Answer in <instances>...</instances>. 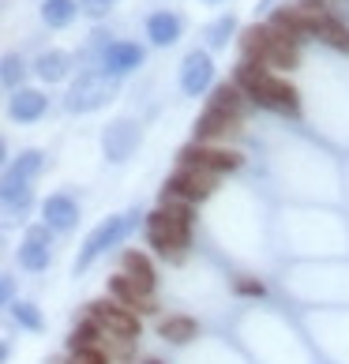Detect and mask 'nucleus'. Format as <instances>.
Wrapping results in <instances>:
<instances>
[{"instance_id": "1", "label": "nucleus", "mask_w": 349, "mask_h": 364, "mask_svg": "<svg viewBox=\"0 0 349 364\" xmlns=\"http://www.w3.org/2000/svg\"><path fill=\"white\" fill-rule=\"evenodd\" d=\"M143 233H146V245L162 255V259L181 263L188 245H192V207L177 203V199H166V203H158L146 214Z\"/></svg>"}, {"instance_id": "2", "label": "nucleus", "mask_w": 349, "mask_h": 364, "mask_svg": "<svg viewBox=\"0 0 349 364\" xmlns=\"http://www.w3.org/2000/svg\"><path fill=\"white\" fill-rule=\"evenodd\" d=\"M139 225H146V214H139V207H131L128 214H113V218L98 222V225L87 233L83 248H79V255H75V274H83L87 267H94L105 252L117 248L124 237H131Z\"/></svg>"}, {"instance_id": "3", "label": "nucleus", "mask_w": 349, "mask_h": 364, "mask_svg": "<svg viewBox=\"0 0 349 364\" xmlns=\"http://www.w3.org/2000/svg\"><path fill=\"white\" fill-rule=\"evenodd\" d=\"M113 94H117V75L102 72V68H87V72H79V79L72 83L64 105H68V113H94V109H102V105H109Z\"/></svg>"}, {"instance_id": "4", "label": "nucleus", "mask_w": 349, "mask_h": 364, "mask_svg": "<svg viewBox=\"0 0 349 364\" xmlns=\"http://www.w3.org/2000/svg\"><path fill=\"white\" fill-rule=\"evenodd\" d=\"M181 169H199V173H210V177H225V173H237L245 166V158L237 151H225V146H207V143H184L177 151Z\"/></svg>"}, {"instance_id": "5", "label": "nucleus", "mask_w": 349, "mask_h": 364, "mask_svg": "<svg viewBox=\"0 0 349 364\" xmlns=\"http://www.w3.org/2000/svg\"><path fill=\"white\" fill-rule=\"evenodd\" d=\"M214 188H218V177H210V173H199V169H177L173 177H166L162 184V199L158 203H166V199H177V203H203V199L214 196Z\"/></svg>"}, {"instance_id": "6", "label": "nucleus", "mask_w": 349, "mask_h": 364, "mask_svg": "<svg viewBox=\"0 0 349 364\" xmlns=\"http://www.w3.org/2000/svg\"><path fill=\"white\" fill-rule=\"evenodd\" d=\"M87 316L98 319V327L105 334H117V338H139V316L131 312V308L117 304L113 296H102V301H90L87 304Z\"/></svg>"}, {"instance_id": "7", "label": "nucleus", "mask_w": 349, "mask_h": 364, "mask_svg": "<svg viewBox=\"0 0 349 364\" xmlns=\"http://www.w3.org/2000/svg\"><path fill=\"white\" fill-rule=\"evenodd\" d=\"M248 102L259 105V109H271V113H286V117L301 113V94H297V87H293L289 79H281V75H271L256 94H248Z\"/></svg>"}, {"instance_id": "8", "label": "nucleus", "mask_w": 349, "mask_h": 364, "mask_svg": "<svg viewBox=\"0 0 349 364\" xmlns=\"http://www.w3.org/2000/svg\"><path fill=\"white\" fill-rule=\"evenodd\" d=\"M49 263H53V229L45 222H38L26 229L23 245H19V267L31 274H42L49 271Z\"/></svg>"}, {"instance_id": "9", "label": "nucleus", "mask_w": 349, "mask_h": 364, "mask_svg": "<svg viewBox=\"0 0 349 364\" xmlns=\"http://www.w3.org/2000/svg\"><path fill=\"white\" fill-rule=\"evenodd\" d=\"M240 132V117H230V113H222V109H207L195 117V124H192V136L195 143H207V146H218L222 139H233Z\"/></svg>"}, {"instance_id": "10", "label": "nucleus", "mask_w": 349, "mask_h": 364, "mask_svg": "<svg viewBox=\"0 0 349 364\" xmlns=\"http://www.w3.org/2000/svg\"><path fill=\"white\" fill-rule=\"evenodd\" d=\"M136 146H139V124L128 120V117L113 120V124L102 132V151H105L109 161H128L131 154H136Z\"/></svg>"}, {"instance_id": "11", "label": "nucleus", "mask_w": 349, "mask_h": 364, "mask_svg": "<svg viewBox=\"0 0 349 364\" xmlns=\"http://www.w3.org/2000/svg\"><path fill=\"white\" fill-rule=\"evenodd\" d=\"M214 60H210V53L203 49H192L184 57L181 64V90L188 94V98H199L203 90H214Z\"/></svg>"}, {"instance_id": "12", "label": "nucleus", "mask_w": 349, "mask_h": 364, "mask_svg": "<svg viewBox=\"0 0 349 364\" xmlns=\"http://www.w3.org/2000/svg\"><path fill=\"white\" fill-rule=\"evenodd\" d=\"M0 196H4V210L8 218H26L31 214V203H34V181L19 177V173H4V188H0Z\"/></svg>"}, {"instance_id": "13", "label": "nucleus", "mask_w": 349, "mask_h": 364, "mask_svg": "<svg viewBox=\"0 0 349 364\" xmlns=\"http://www.w3.org/2000/svg\"><path fill=\"white\" fill-rule=\"evenodd\" d=\"M42 222L53 229V233H72L79 225V203L64 192H53L42 203Z\"/></svg>"}, {"instance_id": "14", "label": "nucleus", "mask_w": 349, "mask_h": 364, "mask_svg": "<svg viewBox=\"0 0 349 364\" xmlns=\"http://www.w3.org/2000/svg\"><path fill=\"white\" fill-rule=\"evenodd\" d=\"M120 274H128L146 296H154V289H158V271H154V263H151V255H146V252L128 248L124 255H120Z\"/></svg>"}, {"instance_id": "15", "label": "nucleus", "mask_w": 349, "mask_h": 364, "mask_svg": "<svg viewBox=\"0 0 349 364\" xmlns=\"http://www.w3.org/2000/svg\"><path fill=\"white\" fill-rule=\"evenodd\" d=\"M109 296H113L117 304L131 308L136 316H151V312H154V296H146L128 274H113V278H109Z\"/></svg>"}, {"instance_id": "16", "label": "nucleus", "mask_w": 349, "mask_h": 364, "mask_svg": "<svg viewBox=\"0 0 349 364\" xmlns=\"http://www.w3.org/2000/svg\"><path fill=\"white\" fill-rule=\"evenodd\" d=\"M312 38H319L323 46H331L334 53H349V23L338 19V16H331V11H316V19H312Z\"/></svg>"}, {"instance_id": "17", "label": "nucleus", "mask_w": 349, "mask_h": 364, "mask_svg": "<svg viewBox=\"0 0 349 364\" xmlns=\"http://www.w3.org/2000/svg\"><path fill=\"white\" fill-rule=\"evenodd\" d=\"M139 64H143V49H139L136 42H113L109 49H105V57H102V64H98V68L120 79V75L136 72Z\"/></svg>"}, {"instance_id": "18", "label": "nucleus", "mask_w": 349, "mask_h": 364, "mask_svg": "<svg viewBox=\"0 0 349 364\" xmlns=\"http://www.w3.org/2000/svg\"><path fill=\"white\" fill-rule=\"evenodd\" d=\"M274 46V31L271 23H252L240 31V60H259L267 64V53Z\"/></svg>"}, {"instance_id": "19", "label": "nucleus", "mask_w": 349, "mask_h": 364, "mask_svg": "<svg viewBox=\"0 0 349 364\" xmlns=\"http://www.w3.org/2000/svg\"><path fill=\"white\" fill-rule=\"evenodd\" d=\"M45 94L42 90H31V87H23L11 94V102H8V113L11 120H19V124H34V120H42L45 117Z\"/></svg>"}, {"instance_id": "20", "label": "nucleus", "mask_w": 349, "mask_h": 364, "mask_svg": "<svg viewBox=\"0 0 349 364\" xmlns=\"http://www.w3.org/2000/svg\"><path fill=\"white\" fill-rule=\"evenodd\" d=\"M207 105L210 109H222V113H230V117H245V109H248V94L240 90L237 83H218L210 90V98H207Z\"/></svg>"}, {"instance_id": "21", "label": "nucleus", "mask_w": 349, "mask_h": 364, "mask_svg": "<svg viewBox=\"0 0 349 364\" xmlns=\"http://www.w3.org/2000/svg\"><path fill=\"white\" fill-rule=\"evenodd\" d=\"M181 16H173V11H154L151 19H146V38L158 46V49H166V46H173L181 38Z\"/></svg>"}, {"instance_id": "22", "label": "nucleus", "mask_w": 349, "mask_h": 364, "mask_svg": "<svg viewBox=\"0 0 349 364\" xmlns=\"http://www.w3.org/2000/svg\"><path fill=\"white\" fill-rule=\"evenodd\" d=\"M34 72L42 83H60V79H68V72H72V57L64 49H49L34 60Z\"/></svg>"}, {"instance_id": "23", "label": "nucleus", "mask_w": 349, "mask_h": 364, "mask_svg": "<svg viewBox=\"0 0 349 364\" xmlns=\"http://www.w3.org/2000/svg\"><path fill=\"white\" fill-rule=\"evenodd\" d=\"M158 334H162V342H169V346H188L199 334V323L192 316H166L158 323Z\"/></svg>"}, {"instance_id": "24", "label": "nucleus", "mask_w": 349, "mask_h": 364, "mask_svg": "<svg viewBox=\"0 0 349 364\" xmlns=\"http://www.w3.org/2000/svg\"><path fill=\"white\" fill-rule=\"evenodd\" d=\"M102 342H105V331L98 327V319L83 316L72 327V334H68V353H79V349H98Z\"/></svg>"}, {"instance_id": "25", "label": "nucleus", "mask_w": 349, "mask_h": 364, "mask_svg": "<svg viewBox=\"0 0 349 364\" xmlns=\"http://www.w3.org/2000/svg\"><path fill=\"white\" fill-rule=\"evenodd\" d=\"M75 16H79V4H75V0H45V4H42V23L53 26V31L68 26Z\"/></svg>"}, {"instance_id": "26", "label": "nucleus", "mask_w": 349, "mask_h": 364, "mask_svg": "<svg viewBox=\"0 0 349 364\" xmlns=\"http://www.w3.org/2000/svg\"><path fill=\"white\" fill-rule=\"evenodd\" d=\"M267 68H297V42L286 34H274V46L267 53Z\"/></svg>"}, {"instance_id": "27", "label": "nucleus", "mask_w": 349, "mask_h": 364, "mask_svg": "<svg viewBox=\"0 0 349 364\" xmlns=\"http://www.w3.org/2000/svg\"><path fill=\"white\" fill-rule=\"evenodd\" d=\"M8 169H11V173H19V177H26V181H38V173L45 169V154H42V151H34V146H31V151H19L16 161H11Z\"/></svg>"}, {"instance_id": "28", "label": "nucleus", "mask_w": 349, "mask_h": 364, "mask_svg": "<svg viewBox=\"0 0 349 364\" xmlns=\"http://www.w3.org/2000/svg\"><path fill=\"white\" fill-rule=\"evenodd\" d=\"M8 312H11V319H16L23 331H34V334L45 331V319H42V312H38V304H31V301H16Z\"/></svg>"}, {"instance_id": "29", "label": "nucleus", "mask_w": 349, "mask_h": 364, "mask_svg": "<svg viewBox=\"0 0 349 364\" xmlns=\"http://www.w3.org/2000/svg\"><path fill=\"white\" fill-rule=\"evenodd\" d=\"M233 34H237V19L233 16H218V19L207 26V46L210 49H225Z\"/></svg>"}, {"instance_id": "30", "label": "nucleus", "mask_w": 349, "mask_h": 364, "mask_svg": "<svg viewBox=\"0 0 349 364\" xmlns=\"http://www.w3.org/2000/svg\"><path fill=\"white\" fill-rule=\"evenodd\" d=\"M23 75H26V64L16 57V53H8V57H4V87H8L11 94L23 90V87H19V83H23Z\"/></svg>"}, {"instance_id": "31", "label": "nucleus", "mask_w": 349, "mask_h": 364, "mask_svg": "<svg viewBox=\"0 0 349 364\" xmlns=\"http://www.w3.org/2000/svg\"><path fill=\"white\" fill-rule=\"evenodd\" d=\"M233 289L240 296H256V301H259V296H267V286H263L259 278H252V274H237L233 278Z\"/></svg>"}, {"instance_id": "32", "label": "nucleus", "mask_w": 349, "mask_h": 364, "mask_svg": "<svg viewBox=\"0 0 349 364\" xmlns=\"http://www.w3.org/2000/svg\"><path fill=\"white\" fill-rule=\"evenodd\" d=\"M68 364H113V357L105 349H79V353H68Z\"/></svg>"}, {"instance_id": "33", "label": "nucleus", "mask_w": 349, "mask_h": 364, "mask_svg": "<svg viewBox=\"0 0 349 364\" xmlns=\"http://www.w3.org/2000/svg\"><path fill=\"white\" fill-rule=\"evenodd\" d=\"M79 4H83L87 11H94V16H102V11H105V8H109V4H113V0H79Z\"/></svg>"}, {"instance_id": "34", "label": "nucleus", "mask_w": 349, "mask_h": 364, "mask_svg": "<svg viewBox=\"0 0 349 364\" xmlns=\"http://www.w3.org/2000/svg\"><path fill=\"white\" fill-rule=\"evenodd\" d=\"M0 289H4V304L11 308V304H16V296H11V274H4V286H0Z\"/></svg>"}, {"instance_id": "35", "label": "nucleus", "mask_w": 349, "mask_h": 364, "mask_svg": "<svg viewBox=\"0 0 349 364\" xmlns=\"http://www.w3.org/2000/svg\"><path fill=\"white\" fill-rule=\"evenodd\" d=\"M143 364H162V360H154V357H151V360H143Z\"/></svg>"}, {"instance_id": "36", "label": "nucleus", "mask_w": 349, "mask_h": 364, "mask_svg": "<svg viewBox=\"0 0 349 364\" xmlns=\"http://www.w3.org/2000/svg\"><path fill=\"white\" fill-rule=\"evenodd\" d=\"M207 4H218V0H207Z\"/></svg>"}]
</instances>
